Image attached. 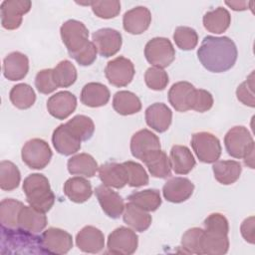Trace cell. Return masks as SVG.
<instances>
[{"mask_svg": "<svg viewBox=\"0 0 255 255\" xmlns=\"http://www.w3.org/2000/svg\"><path fill=\"white\" fill-rule=\"evenodd\" d=\"M238 51L229 37L205 36L197 50V58L209 72L223 73L230 70L236 63Z\"/></svg>", "mask_w": 255, "mask_h": 255, "instance_id": "1", "label": "cell"}, {"mask_svg": "<svg viewBox=\"0 0 255 255\" xmlns=\"http://www.w3.org/2000/svg\"><path fill=\"white\" fill-rule=\"evenodd\" d=\"M23 191L29 205L42 212H48L55 203L49 179L42 173L29 174L24 179Z\"/></svg>", "mask_w": 255, "mask_h": 255, "instance_id": "2", "label": "cell"}, {"mask_svg": "<svg viewBox=\"0 0 255 255\" xmlns=\"http://www.w3.org/2000/svg\"><path fill=\"white\" fill-rule=\"evenodd\" d=\"M60 34L70 57H73L89 44V30L86 25L78 20L70 19L60 28Z\"/></svg>", "mask_w": 255, "mask_h": 255, "instance_id": "3", "label": "cell"}, {"mask_svg": "<svg viewBox=\"0 0 255 255\" xmlns=\"http://www.w3.org/2000/svg\"><path fill=\"white\" fill-rule=\"evenodd\" d=\"M224 144L227 153L234 158H244L254 151V139L243 126L231 128L224 136Z\"/></svg>", "mask_w": 255, "mask_h": 255, "instance_id": "4", "label": "cell"}, {"mask_svg": "<svg viewBox=\"0 0 255 255\" xmlns=\"http://www.w3.org/2000/svg\"><path fill=\"white\" fill-rule=\"evenodd\" d=\"M144 57L153 67L163 69L174 61L175 50L167 38L154 37L145 44Z\"/></svg>", "mask_w": 255, "mask_h": 255, "instance_id": "5", "label": "cell"}, {"mask_svg": "<svg viewBox=\"0 0 255 255\" xmlns=\"http://www.w3.org/2000/svg\"><path fill=\"white\" fill-rule=\"evenodd\" d=\"M191 146L198 159L204 163H214L221 155V144L218 137L208 131L192 134Z\"/></svg>", "mask_w": 255, "mask_h": 255, "instance_id": "6", "label": "cell"}, {"mask_svg": "<svg viewBox=\"0 0 255 255\" xmlns=\"http://www.w3.org/2000/svg\"><path fill=\"white\" fill-rule=\"evenodd\" d=\"M23 162L32 169H43L51 158L52 150L47 141L41 138H32L25 142L21 150Z\"/></svg>", "mask_w": 255, "mask_h": 255, "instance_id": "7", "label": "cell"}, {"mask_svg": "<svg viewBox=\"0 0 255 255\" xmlns=\"http://www.w3.org/2000/svg\"><path fill=\"white\" fill-rule=\"evenodd\" d=\"M138 245V236L136 233L125 226L116 228L109 234L107 248L110 253L119 255L133 254Z\"/></svg>", "mask_w": 255, "mask_h": 255, "instance_id": "8", "label": "cell"}, {"mask_svg": "<svg viewBox=\"0 0 255 255\" xmlns=\"http://www.w3.org/2000/svg\"><path fill=\"white\" fill-rule=\"evenodd\" d=\"M134 73L132 62L124 56H119L108 62L105 68V75L109 83L119 88L128 86L132 81Z\"/></svg>", "mask_w": 255, "mask_h": 255, "instance_id": "9", "label": "cell"}, {"mask_svg": "<svg viewBox=\"0 0 255 255\" xmlns=\"http://www.w3.org/2000/svg\"><path fill=\"white\" fill-rule=\"evenodd\" d=\"M41 243L46 253L62 255L68 253L72 249L73 237L66 230L50 227L42 233Z\"/></svg>", "mask_w": 255, "mask_h": 255, "instance_id": "10", "label": "cell"}, {"mask_svg": "<svg viewBox=\"0 0 255 255\" xmlns=\"http://www.w3.org/2000/svg\"><path fill=\"white\" fill-rule=\"evenodd\" d=\"M29 0H5L1 3V24L7 30L18 29L23 20V15L31 9Z\"/></svg>", "mask_w": 255, "mask_h": 255, "instance_id": "11", "label": "cell"}, {"mask_svg": "<svg viewBox=\"0 0 255 255\" xmlns=\"http://www.w3.org/2000/svg\"><path fill=\"white\" fill-rule=\"evenodd\" d=\"M92 42L97 48L100 56L109 58L116 55L122 47V34L112 28H102L92 35Z\"/></svg>", "mask_w": 255, "mask_h": 255, "instance_id": "12", "label": "cell"}, {"mask_svg": "<svg viewBox=\"0 0 255 255\" xmlns=\"http://www.w3.org/2000/svg\"><path fill=\"white\" fill-rule=\"evenodd\" d=\"M95 194L106 215L113 219L120 218L125 210V202L117 191L102 184L96 187Z\"/></svg>", "mask_w": 255, "mask_h": 255, "instance_id": "13", "label": "cell"}, {"mask_svg": "<svg viewBox=\"0 0 255 255\" xmlns=\"http://www.w3.org/2000/svg\"><path fill=\"white\" fill-rule=\"evenodd\" d=\"M160 149L158 136L149 129L143 128L131 136L130 151L133 157L142 160L149 153Z\"/></svg>", "mask_w": 255, "mask_h": 255, "instance_id": "14", "label": "cell"}, {"mask_svg": "<svg viewBox=\"0 0 255 255\" xmlns=\"http://www.w3.org/2000/svg\"><path fill=\"white\" fill-rule=\"evenodd\" d=\"M77 108V98L69 91H61L51 96L47 101L49 114L57 120H65Z\"/></svg>", "mask_w": 255, "mask_h": 255, "instance_id": "15", "label": "cell"}, {"mask_svg": "<svg viewBox=\"0 0 255 255\" xmlns=\"http://www.w3.org/2000/svg\"><path fill=\"white\" fill-rule=\"evenodd\" d=\"M194 184L186 177H171L168 179L163 187V197L172 203H181L186 201L193 193Z\"/></svg>", "mask_w": 255, "mask_h": 255, "instance_id": "16", "label": "cell"}, {"mask_svg": "<svg viewBox=\"0 0 255 255\" xmlns=\"http://www.w3.org/2000/svg\"><path fill=\"white\" fill-rule=\"evenodd\" d=\"M151 23V13L144 6H136L124 14V29L132 35H139L145 32Z\"/></svg>", "mask_w": 255, "mask_h": 255, "instance_id": "17", "label": "cell"}, {"mask_svg": "<svg viewBox=\"0 0 255 255\" xmlns=\"http://www.w3.org/2000/svg\"><path fill=\"white\" fill-rule=\"evenodd\" d=\"M52 142L60 154L72 155L80 150L82 141L69 129L66 124H62L54 129Z\"/></svg>", "mask_w": 255, "mask_h": 255, "instance_id": "18", "label": "cell"}, {"mask_svg": "<svg viewBox=\"0 0 255 255\" xmlns=\"http://www.w3.org/2000/svg\"><path fill=\"white\" fill-rule=\"evenodd\" d=\"M195 88L189 82L181 81L173 84L168 91V101L177 112H187L191 110Z\"/></svg>", "mask_w": 255, "mask_h": 255, "instance_id": "19", "label": "cell"}, {"mask_svg": "<svg viewBox=\"0 0 255 255\" xmlns=\"http://www.w3.org/2000/svg\"><path fill=\"white\" fill-rule=\"evenodd\" d=\"M76 244L83 252L99 253L105 247V236L99 228L87 225L77 233Z\"/></svg>", "mask_w": 255, "mask_h": 255, "instance_id": "20", "label": "cell"}, {"mask_svg": "<svg viewBox=\"0 0 255 255\" xmlns=\"http://www.w3.org/2000/svg\"><path fill=\"white\" fill-rule=\"evenodd\" d=\"M29 71V60L21 52L15 51L8 54L3 60V75L9 81L24 79Z\"/></svg>", "mask_w": 255, "mask_h": 255, "instance_id": "21", "label": "cell"}, {"mask_svg": "<svg viewBox=\"0 0 255 255\" xmlns=\"http://www.w3.org/2000/svg\"><path fill=\"white\" fill-rule=\"evenodd\" d=\"M172 121V112L163 103H154L145 110L146 125L157 132L168 129Z\"/></svg>", "mask_w": 255, "mask_h": 255, "instance_id": "22", "label": "cell"}, {"mask_svg": "<svg viewBox=\"0 0 255 255\" xmlns=\"http://www.w3.org/2000/svg\"><path fill=\"white\" fill-rule=\"evenodd\" d=\"M99 177L103 184L117 189L128 184V173L123 163L109 161L99 166Z\"/></svg>", "mask_w": 255, "mask_h": 255, "instance_id": "23", "label": "cell"}, {"mask_svg": "<svg viewBox=\"0 0 255 255\" xmlns=\"http://www.w3.org/2000/svg\"><path fill=\"white\" fill-rule=\"evenodd\" d=\"M48 220L45 212H42L35 207L24 205L18 216V227L31 233H39L45 229Z\"/></svg>", "mask_w": 255, "mask_h": 255, "instance_id": "24", "label": "cell"}, {"mask_svg": "<svg viewBox=\"0 0 255 255\" xmlns=\"http://www.w3.org/2000/svg\"><path fill=\"white\" fill-rule=\"evenodd\" d=\"M111 94L107 86L101 83L91 82L86 84L81 92V102L90 108H100L108 104Z\"/></svg>", "mask_w": 255, "mask_h": 255, "instance_id": "25", "label": "cell"}, {"mask_svg": "<svg viewBox=\"0 0 255 255\" xmlns=\"http://www.w3.org/2000/svg\"><path fill=\"white\" fill-rule=\"evenodd\" d=\"M64 193L71 201L83 203L89 200L93 194L92 184L82 176H74L64 183Z\"/></svg>", "mask_w": 255, "mask_h": 255, "instance_id": "26", "label": "cell"}, {"mask_svg": "<svg viewBox=\"0 0 255 255\" xmlns=\"http://www.w3.org/2000/svg\"><path fill=\"white\" fill-rule=\"evenodd\" d=\"M169 160L171 168L176 174H187L195 166V158L185 145L175 144L170 149Z\"/></svg>", "mask_w": 255, "mask_h": 255, "instance_id": "27", "label": "cell"}, {"mask_svg": "<svg viewBox=\"0 0 255 255\" xmlns=\"http://www.w3.org/2000/svg\"><path fill=\"white\" fill-rule=\"evenodd\" d=\"M68 171L74 175L93 177L99 169L98 162L89 153H78L68 159Z\"/></svg>", "mask_w": 255, "mask_h": 255, "instance_id": "28", "label": "cell"}, {"mask_svg": "<svg viewBox=\"0 0 255 255\" xmlns=\"http://www.w3.org/2000/svg\"><path fill=\"white\" fill-rule=\"evenodd\" d=\"M123 219L126 224L137 232H143L151 224V215L142 208L128 202L125 205Z\"/></svg>", "mask_w": 255, "mask_h": 255, "instance_id": "29", "label": "cell"}, {"mask_svg": "<svg viewBox=\"0 0 255 255\" xmlns=\"http://www.w3.org/2000/svg\"><path fill=\"white\" fill-rule=\"evenodd\" d=\"M212 170L219 183L230 185L239 179L242 166L236 160H217L213 163Z\"/></svg>", "mask_w": 255, "mask_h": 255, "instance_id": "30", "label": "cell"}, {"mask_svg": "<svg viewBox=\"0 0 255 255\" xmlns=\"http://www.w3.org/2000/svg\"><path fill=\"white\" fill-rule=\"evenodd\" d=\"M141 161L146 165L149 173L153 177L166 178L171 174L169 157L161 149L149 153Z\"/></svg>", "mask_w": 255, "mask_h": 255, "instance_id": "31", "label": "cell"}, {"mask_svg": "<svg viewBox=\"0 0 255 255\" xmlns=\"http://www.w3.org/2000/svg\"><path fill=\"white\" fill-rule=\"evenodd\" d=\"M204 28L211 33L221 34L225 32L231 23V16L227 9L217 7L214 10L208 11L202 18Z\"/></svg>", "mask_w": 255, "mask_h": 255, "instance_id": "32", "label": "cell"}, {"mask_svg": "<svg viewBox=\"0 0 255 255\" xmlns=\"http://www.w3.org/2000/svg\"><path fill=\"white\" fill-rule=\"evenodd\" d=\"M202 254L222 255L229 249L228 234L204 229L202 238Z\"/></svg>", "mask_w": 255, "mask_h": 255, "instance_id": "33", "label": "cell"}, {"mask_svg": "<svg viewBox=\"0 0 255 255\" xmlns=\"http://www.w3.org/2000/svg\"><path fill=\"white\" fill-rule=\"evenodd\" d=\"M113 108L122 116H129L141 110V102L132 92L119 91L114 95Z\"/></svg>", "mask_w": 255, "mask_h": 255, "instance_id": "34", "label": "cell"}, {"mask_svg": "<svg viewBox=\"0 0 255 255\" xmlns=\"http://www.w3.org/2000/svg\"><path fill=\"white\" fill-rule=\"evenodd\" d=\"M128 202L142 208L143 210L150 212L155 211L161 205L160 193L157 189H144L141 191H135L128 195Z\"/></svg>", "mask_w": 255, "mask_h": 255, "instance_id": "35", "label": "cell"}, {"mask_svg": "<svg viewBox=\"0 0 255 255\" xmlns=\"http://www.w3.org/2000/svg\"><path fill=\"white\" fill-rule=\"evenodd\" d=\"M9 99L17 109L27 110L34 105L36 94L30 85L21 83L12 87L9 93Z\"/></svg>", "mask_w": 255, "mask_h": 255, "instance_id": "36", "label": "cell"}, {"mask_svg": "<svg viewBox=\"0 0 255 255\" xmlns=\"http://www.w3.org/2000/svg\"><path fill=\"white\" fill-rule=\"evenodd\" d=\"M24 204L13 198H5L0 203V221L6 228H18V216Z\"/></svg>", "mask_w": 255, "mask_h": 255, "instance_id": "37", "label": "cell"}, {"mask_svg": "<svg viewBox=\"0 0 255 255\" xmlns=\"http://www.w3.org/2000/svg\"><path fill=\"white\" fill-rule=\"evenodd\" d=\"M69 129L81 140L90 139L95 132V124L93 120L84 115H77L66 123Z\"/></svg>", "mask_w": 255, "mask_h": 255, "instance_id": "38", "label": "cell"}, {"mask_svg": "<svg viewBox=\"0 0 255 255\" xmlns=\"http://www.w3.org/2000/svg\"><path fill=\"white\" fill-rule=\"evenodd\" d=\"M21 173L16 164L9 160L0 162V188L5 191H11L19 186Z\"/></svg>", "mask_w": 255, "mask_h": 255, "instance_id": "39", "label": "cell"}, {"mask_svg": "<svg viewBox=\"0 0 255 255\" xmlns=\"http://www.w3.org/2000/svg\"><path fill=\"white\" fill-rule=\"evenodd\" d=\"M77 69L69 60H63L53 69V78L58 88H68L77 80Z\"/></svg>", "mask_w": 255, "mask_h": 255, "instance_id": "40", "label": "cell"}, {"mask_svg": "<svg viewBox=\"0 0 255 255\" xmlns=\"http://www.w3.org/2000/svg\"><path fill=\"white\" fill-rule=\"evenodd\" d=\"M204 229L199 227H192L186 230L181 238V248L185 253L202 254V238Z\"/></svg>", "mask_w": 255, "mask_h": 255, "instance_id": "41", "label": "cell"}, {"mask_svg": "<svg viewBox=\"0 0 255 255\" xmlns=\"http://www.w3.org/2000/svg\"><path fill=\"white\" fill-rule=\"evenodd\" d=\"M173 40L179 49L183 51H189L196 47L198 43V35L196 31L191 27L179 26L174 30Z\"/></svg>", "mask_w": 255, "mask_h": 255, "instance_id": "42", "label": "cell"}, {"mask_svg": "<svg viewBox=\"0 0 255 255\" xmlns=\"http://www.w3.org/2000/svg\"><path fill=\"white\" fill-rule=\"evenodd\" d=\"M128 173V184L130 187H140L148 183V175L145 169L138 162L128 160L123 162Z\"/></svg>", "mask_w": 255, "mask_h": 255, "instance_id": "43", "label": "cell"}, {"mask_svg": "<svg viewBox=\"0 0 255 255\" xmlns=\"http://www.w3.org/2000/svg\"><path fill=\"white\" fill-rule=\"evenodd\" d=\"M91 7L96 16L102 19H112L121 12V2L118 0L92 1Z\"/></svg>", "mask_w": 255, "mask_h": 255, "instance_id": "44", "label": "cell"}, {"mask_svg": "<svg viewBox=\"0 0 255 255\" xmlns=\"http://www.w3.org/2000/svg\"><path fill=\"white\" fill-rule=\"evenodd\" d=\"M145 85L153 91H162L166 88L169 79L167 73L157 67H150L144 74Z\"/></svg>", "mask_w": 255, "mask_h": 255, "instance_id": "45", "label": "cell"}, {"mask_svg": "<svg viewBox=\"0 0 255 255\" xmlns=\"http://www.w3.org/2000/svg\"><path fill=\"white\" fill-rule=\"evenodd\" d=\"M35 87L41 94H51L58 86L56 85L53 78V69H44L37 73L35 77Z\"/></svg>", "mask_w": 255, "mask_h": 255, "instance_id": "46", "label": "cell"}, {"mask_svg": "<svg viewBox=\"0 0 255 255\" xmlns=\"http://www.w3.org/2000/svg\"><path fill=\"white\" fill-rule=\"evenodd\" d=\"M254 73L252 72L246 81L241 83L237 90L236 96L238 101H240L243 105L254 108L255 107V99H254Z\"/></svg>", "mask_w": 255, "mask_h": 255, "instance_id": "47", "label": "cell"}, {"mask_svg": "<svg viewBox=\"0 0 255 255\" xmlns=\"http://www.w3.org/2000/svg\"><path fill=\"white\" fill-rule=\"evenodd\" d=\"M213 106V97L212 95L203 89H195L191 110L198 112V113H204L209 111Z\"/></svg>", "mask_w": 255, "mask_h": 255, "instance_id": "48", "label": "cell"}, {"mask_svg": "<svg viewBox=\"0 0 255 255\" xmlns=\"http://www.w3.org/2000/svg\"><path fill=\"white\" fill-rule=\"evenodd\" d=\"M205 230L216 231L228 234L229 223L227 218L221 213H211L204 219Z\"/></svg>", "mask_w": 255, "mask_h": 255, "instance_id": "49", "label": "cell"}, {"mask_svg": "<svg viewBox=\"0 0 255 255\" xmlns=\"http://www.w3.org/2000/svg\"><path fill=\"white\" fill-rule=\"evenodd\" d=\"M97 48L93 42H89V44L81 50L79 53L74 55L72 58L81 66H90L97 59Z\"/></svg>", "mask_w": 255, "mask_h": 255, "instance_id": "50", "label": "cell"}, {"mask_svg": "<svg viewBox=\"0 0 255 255\" xmlns=\"http://www.w3.org/2000/svg\"><path fill=\"white\" fill-rule=\"evenodd\" d=\"M241 235L243 238L250 244H254L255 236H254V216H250L243 220L240 226Z\"/></svg>", "mask_w": 255, "mask_h": 255, "instance_id": "51", "label": "cell"}, {"mask_svg": "<svg viewBox=\"0 0 255 255\" xmlns=\"http://www.w3.org/2000/svg\"><path fill=\"white\" fill-rule=\"evenodd\" d=\"M225 4L228 5L234 11H243L248 9V2L246 1H226Z\"/></svg>", "mask_w": 255, "mask_h": 255, "instance_id": "52", "label": "cell"}]
</instances>
